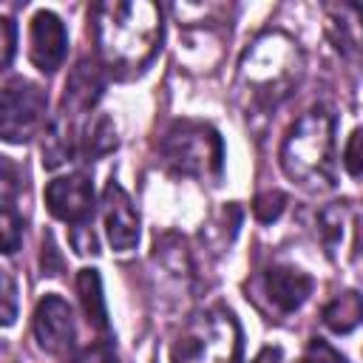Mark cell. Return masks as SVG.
I'll return each mask as SVG.
<instances>
[{
    "mask_svg": "<svg viewBox=\"0 0 363 363\" xmlns=\"http://www.w3.org/2000/svg\"><path fill=\"white\" fill-rule=\"evenodd\" d=\"M111 147H116L113 125H111L108 116H99V119L91 125V130H88V145H85V150H88V156H99V153H108Z\"/></svg>",
    "mask_w": 363,
    "mask_h": 363,
    "instance_id": "obj_16",
    "label": "cell"
},
{
    "mask_svg": "<svg viewBox=\"0 0 363 363\" xmlns=\"http://www.w3.org/2000/svg\"><path fill=\"white\" fill-rule=\"evenodd\" d=\"M65 363H116V354H113V346L108 340H99L94 346H85L82 352H77Z\"/></svg>",
    "mask_w": 363,
    "mask_h": 363,
    "instance_id": "obj_20",
    "label": "cell"
},
{
    "mask_svg": "<svg viewBox=\"0 0 363 363\" xmlns=\"http://www.w3.org/2000/svg\"><path fill=\"white\" fill-rule=\"evenodd\" d=\"M284 207H286V196L278 193V190L261 193V196H255V201H252V213H255V218L264 221V224L275 221V218L284 213Z\"/></svg>",
    "mask_w": 363,
    "mask_h": 363,
    "instance_id": "obj_17",
    "label": "cell"
},
{
    "mask_svg": "<svg viewBox=\"0 0 363 363\" xmlns=\"http://www.w3.org/2000/svg\"><path fill=\"white\" fill-rule=\"evenodd\" d=\"M68 51V34L62 20L54 11H37L31 17V28H28V60L34 62L37 71L43 74H54Z\"/></svg>",
    "mask_w": 363,
    "mask_h": 363,
    "instance_id": "obj_9",
    "label": "cell"
},
{
    "mask_svg": "<svg viewBox=\"0 0 363 363\" xmlns=\"http://www.w3.org/2000/svg\"><path fill=\"white\" fill-rule=\"evenodd\" d=\"M264 286H267L269 301H272L281 312H295V309H301L303 301L312 295L315 281H312L303 269H298V267L275 264V267L267 269Z\"/></svg>",
    "mask_w": 363,
    "mask_h": 363,
    "instance_id": "obj_11",
    "label": "cell"
},
{
    "mask_svg": "<svg viewBox=\"0 0 363 363\" xmlns=\"http://www.w3.org/2000/svg\"><path fill=\"white\" fill-rule=\"evenodd\" d=\"M102 218L108 244L116 252H128L139 241V213L130 201V196L122 190V184L108 182L102 190Z\"/></svg>",
    "mask_w": 363,
    "mask_h": 363,
    "instance_id": "obj_10",
    "label": "cell"
},
{
    "mask_svg": "<svg viewBox=\"0 0 363 363\" xmlns=\"http://www.w3.org/2000/svg\"><path fill=\"white\" fill-rule=\"evenodd\" d=\"M0 238H3V252L11 255L20 241H23V218L14 210V201H3V216H0Z\"/></svg>",
    "mask_w": 363,
    "mask_h": 363,
    "instance_id": "obj_15",
    "label": "cell"
},
{
    "mask_svg": "<svg viewBox=\"0 0 363 363\" xmlns=\"http://www.w3.org/2000/svg\"><path fill=\"white\" fill-rule=\"evenodd\" d=\"M77 292H79V303L85 309L88 323L96 326L99 332H108V309H105V295H102L99 272L96 269H79Z\"/></svg>",
    "mask_w": 363,
    "mask_h": 363,
    "instance_id": "obj_14",
    "label": "cell"
},
{
    "mask_svg": "<svg viewBox=\"0 0 363 363\" xmlns=\"http://www.w3.org/2000/svg\"><path fill=\"white\" fill-rule=\"evenodd\" d=\"M31 332L34 340L43 352L48 354H68L74 346V312L68 301L60 295H45L40 298L34 318H31Z\"/></svg>",
    "mask_w": 363,
    "mask_h": 363,
    "instance_id": "obj_8",
    "label": "cell"
},
{
    "mask_svg": "<svg viewBox=\"0 0 363 363\" xmlns=\"http://www.w3.org/2000/svg\"><path fill=\"white\" fill-rule=\"evenodd\" d=\"M162 159L173 173L193 176L201 182H216L224 167L221 136L201 122H173L162 136Z\"/></svg>",
    "mask_w": 363,
    "mask_h": 363,
    "instance_id": "obj_5",
    "label": "cell"
},
{
    "mask_svg": "<svg viewBox=\"0 0 363 363\" xmlns=\"http://www.w3.org/2000/svg\"><path fill=\"white\" fill-rule=\"evenodd\" d=\"M14 45H17V28L11 23V17H0V65L9 68L11 65V57H14Z\"/></svg>",
    "mask_w": 363,
    "mask_h": 363,
    "instance_id": "obj_21",
    "label": "cell"
},
{
    "mask_svg": "<svg viewBox=\"0 0 363 363\" xmlns=\"http://www.w3.org/2000/svg\"><path fill=\"white\" fill-rule=\"evenodd\" d=\"M343 167H346L349 176L363 179V128L352 130V136L346 139V147H343Z\"/></svg>",
    "mask_w": 363,
    "mask_h": 363,
    "instance_id": "obj_18",
    "label": "cell"
},
{
    "mask_svg": "<svg viewBox=\"0 0 363 363\" xmlns=\"http://www.w3.org/2000/svg\"><path fill=\"white\" fill-rule=\"evenodd\" d=\"M0 281H3V323H6V326H11V323H14V312H17V309H14V301H17L14 295H17V292H14L11 272H9V269H3Z\"/></svg>",
    "mask_w": 363,
    "mask_h": 363,
    "instance_id": "obj_22",
    "label": "cell"
},
{
    "mask_svg": "<svg viewBox=\"0 0 363 363\" xmlns=\"http://www.w3.org/2000/svg\"><path fill=\"white\" fill-rule=\"evenodd\" d=\"M326 28L335 48L346 57L363 60V9L354 3H337L326 9Z\"/></svg>",
    "mask_w": 363,
    "mask_h": 363,
    "instance_id": "obj_12",
    "label": "cell"
},
{
    "mask_svg": "<svg viewBox=\"0 0 363 363\" xmlns=\"http://www.w3.org/2000/svg\"><path fill=\"white\" fill-rule=\"evenodd\" d=\"M278 159L286 179L303 190L320 193L335 187V116L320 105L309 108L286 130Z\"/></svg>",
    "mask_w": 363,
    "mask_h": 363,
    "instance_id": "obj_2",
    "label": "cell"
},
{
    "mask_svg": "<svg viewBox=\"0 0 363 363\" xmlns=\"http://www.w3.org/2000/svg\"><path fill=\"white\" fill-rule=\"evenodd\" d=\"M91 28L99 62L116 77L145 71L162 45V11L150 0L96 3Z\"/></svg>",
    "mask_w": 363,
    "mask_h": 363,
    "instance_id": "obj_1",
    "label": "cell"
},
{
    "mask_svg": "<svg viewBox=\"0 0 363 363\" xmlns=\"http://www.w3.org/2000/svg\"><path fill=\"white\" fill-rule=\"evenodd\" d=\"M301 74L303 57L298 45L281 31H267L244 51L238 65V85L250 94L252 102L269 108L292 94Z\"/></svg>",
    "mask_w": 363,
    "mask_h": 363,
    "instance_id": "obj_3",
    "label": "cell"
},
{
    "mask_svg": "<svg viewBox=\"0 0 363 363\" xmlns=\"http://www.w3.org/2000/svg\"><path fill=\"white\" fill-rule=\"evenodd\" d=\"M48 96L45 91L23 77H14L3 85L0 94V136L11 145L28 142L45 122Z\"/></svg>",
    "mask_w": 363,
    "mask_h": 363,
    "instance_id": "obj_6",
    "label": "cell"
},
{
    "mask_svg": "<svg viewBox=\"0 0 363 363\" xmlns=\"http://www.w3.org/2000/svg\"><path fill=\"white\" fill-rule=\"evenodd\" d=\"M275 357H278V352H272V349H267V352H261L252 363H275Z\"/></svg>",
    "mask_w": 363,
    "mask_h": 363,
    "instance_id": "obj_23",
    "label": "cell"
},
{
    "mask_svg": "<svg viewBox=\"0 0 363 363\" xmlns=\"http://www.w3.org/2000/svg\"><path fill=\"white\" fill-rule=\"evenodd\" d=\"M323 323L335 335H346V332L357 329L363 323V295L354 292V289H346V292L335 295L323 306Z\"/></svg>",
    "mask_w": 363,
    "mask_h": 363,
    "instance_id": "obj_13",
    "label": "cell"
},
{
    "mask_svg": "<svg viewBox=\"0 0 363 363\" xmlns=\"http://www.w3.org/2000/svg\"><path fill=\"white\" fill-rule=\"evenodd\" d=\"M303 363H346V357L326 340L315 337V340H309V346L303 352Z\"/></svg>",
    "mask_w": 363,
    "mask_h": 363,
    "instance_id": "obj_19",
    "label": "cell"
},
{
    "mask_svg": "<svg viewBox=\"0 0 363 363\" xmlns=\"http://www.w3.org/2000/svg\"><path fill=\"white\" fill-rule=\"evenodd\" d=\"M173 363H238L241 326L227 306H207L187 318L170 346Z\"/></svg>",
    "mask_w": 363,
    "mask_h": 363,
    "instance_id": "obj_4",
    "label": "cell"
},
{
    "mask_svg": "<svg viewBox=\"0 0 363 363\" xmlns=\"http://www.w3.org/2000/svg\"><path fill=\"white\" fill-rule=\"evenodd\" d=\"M45 204H48L54 218H60L65 224H74L77 230L88 227V221L94 216V184L82 173L60 176V179L48 182Z\"/></svg>",
    "mask_w": 363,
    "mask_h": 363,
    "instance_id": "obj_7",
    "label": "cell"
}]
</instances>
